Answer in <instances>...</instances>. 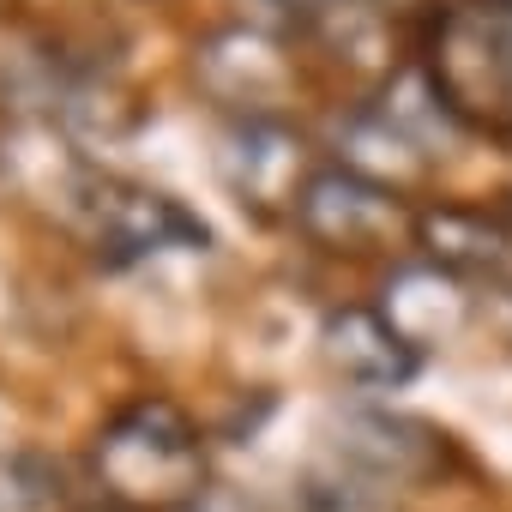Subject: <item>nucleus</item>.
<instances>
[{
    "mask_svg": "<svg viewBox=\"0 0 512 512\" xmlns=\"http://www.w3.org/2000/svg\"><path fill=\"white\" fill-rule=\"evenodd\" d=\"M103 169L85 163L49 115H0V205L43 211L67 235H85Z\"/></svg>",
    "mask_w": 512,
    "mask_h": 512,
    "instance_id": "3",
    "label": "nucleus"
},
{
    "mask_svg": "<svg viewBox=\"0 0 512 512\" xmlns=\"http://www.w3.org/2000/svg\"><path fill=\"white\" fill-rule=\"evenodd\" d=\"M320 362L332 380L356 392H398L422 374V350L386 320V308L350 302L320 320Z\"/></svg>",
    "mask_w": 512,
    "mask_h": 512,
    "instance_id": "9",
    "label": "nucleus"
},
{
    "mask_svg": "<svg viewBox=\"0 0 512 512\" xmlns=\"http://www.w3.org/2000/svg\"><path fill=\"white\" fill-rule=\"evenodd\" d=\"M193 79L235 121H284V103L296 97V61L284 55V37L253 25L205 31L193 43Z\"/></svg>",
    "mask_w": 512,
    "mask_h": 512,
    "instance_id": "7",
    "label": "nucleus"
},
{
    "mask_svg": "<svg viewBox=\"0 0 512 512\" xmlns=\"http://www.w3.org/2000/svg\"><path fill=\"white\" fill-rule=\"evenodd\" d=\"M91 470L115 506L187 512L205 494V440L169 398H133L91 440Z\"/></svg>",
    "mask_w": 512,
    "mask_h": 512,
    "instance_id": "2",
    "label": "nucleus"
},
{
    "mask_svg": "<svg viewBox=\"0 0 512 512\" xmlns=\"http://www.w3.org/2000/svg\"><path fill=\"white\" fill-rule=\"evenodd\" d=\"M386 320L416 344V350H428L434 338L446 344L464 320H470V284H458L452 272H440V266H428V260H416V266H404L392 284H386Z\"/></svg>",
    "mask_w": 512,
    "mask_h": 512,
    "instance_id": "11",
    "label": "nucleus"
},
{
    "mask_svg": "<svg viewBox=\"0 0 512 512\" xmlns=\"http://www.w3.org/2000/svg\"><path fill=\"white\" fill-rule=\"evenodd\" d=\"M416 73L458 133L512 145V0H434Z\"/></svg>",
    "mask_w": 512,
    "mask_h": 512,
    "instance_id": "1",
    "label": "nucleus"
},
{
    "mask_svg": "<svg viewBox=\"0 0 512 512\" xmlns=\"http://www.w3.org/2000/svg\"><path fill=\"white\" fill-rule=\"evenodd\" d=\"M326 452L350 458L356 470L380 476L386 488H428V482H446L464 464L458 440L446 428H434L428 416H410V410H380V404L344 410Z\"/></svg>",
    "mask_w": 512,
    "mask_h": 512,
    "instance_id": "6",
    "label": "nucleus"
},
{
    "mask_svg": "<svg viewBox=\"0 0 512 512\" xmlns=\"http://www.w3.org/2000/svg\"><path fill=\"white\" fill-rule=\"evenodd\" d=\"M61 500V470L43 452H13L0 464V512H49Z\"/></svg>",
    "mask_w": 512,
    "mask_h": 512,
    "instance_id": "13",
    "label": "nucleus"
},
{
    "mask_svg": "<svg viewBox=\"0 0 512 512\" xmlns=\"http://www.w3.org/2000/svg\"><path fill=\"white\" fill-rule=\"evenodd\" d=\"M314 169H302V133L290 121H229L217 139V181L247 217L296 211Z\"/></svg>",
    "mask_w": 512,
    "mask_h": 512,
    "instance_id": "8",
    "label": "nucleus"
},
{
    "mask_svg": "<svg viewBox=\"0 0 512 512\" xmlns=\"http://www.w3.org/2000/svg\"><path fill=\"white\" fill-rule=\"evenodd\" d=\"M85 512H133V506H115V500H103V506H85Z\"/></svg>",
    "mask_w": 512,
    "mask_h": 512,
    "instance_id": "14",
    "label": "nucleus"
},
{
    "mask_svg": "<svg viewBox=\"0 0 512 512\" xmlns=\"http://www.w3.org/2000/svg\"><path fill=\"white\" fill-rule=\"evenodd\" d=\"M392 500H398V488H386L380 476L356 470V464L338 458V452H326V458L308 464V476H302V506H308V512H392Z\"/></svg>",
    "mask_w": 512,
    "mask_h": 512,
    "instance_id": "12",
    "label": "nucleus"
},
{
    "mask_svg": "<svg viewBox=\"0 0 512 512\" xmlns=\"http://www.w3.org/2000/svg\"><path fill=\"white\" fill-rule=\"evenodd\" d=\"M416 253L452 272L458 284L512 290V211L488 205H422L416 211Z\"/></svg>",
    "mask_w": 512,
    "mask_h": 512,
    "instance_id": "10",
    "label": "nucleus"
},
{
    "mask_svg": "<svg viewBox=\"0 0 512 512\" xmlns=\"http://www.w3.org/2000/svg\"><path fill=\"white\" fill-rule=\"evenodd\" d=\"M416 211L398 187H380L344 163H320L296 199V229L320 247V253H338V260H374V253H392V247H416Z\"/></svg>",
    "mask_w": 512,
    "mask_h": 512,
    "instance_id": "4",
    "label": "nucleus"
},
{
    "mask_svg": "<svg viewBox=\"0 0 512 512\" xmlns=\"http://www.w3.org/2000/svg\"><path fill=\"white\" fill-rule=\"evenodd\" d=\"M79 241L91 247V260H97L103 272H127V266L151 260V253H163V247H193V253H205V247H211V223H205L199 211H187L175 193H157V187L103 175L97 205H91Z\"/></svg>",
    "mask_w": 512,
    "mask_h": 512,
    "instance_id": "5",
    "label": "nucleus"
}]
</instances>
